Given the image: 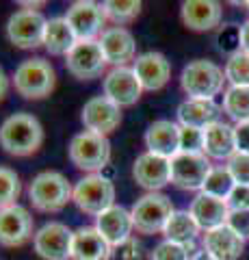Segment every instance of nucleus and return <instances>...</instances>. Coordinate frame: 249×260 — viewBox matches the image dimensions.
I'll return each instance as SVG.
<instances>
[{
  "instance_id": "obj_1",
  "label": "nucleus",
  "mask_w": 249,
  "mask_h": 260,
  "mask_svg": "<svg viewBox=\"0 0 249 260\" xmlns=\"http://www.w3.org/2000/svg\"><path fill=\"white\" fill-rule=\"evenodd\" d=\"M44 143V126L30 113H13L0 126V148L11 156H30Z\"/></svg>"
},
{
  "instance_id": "obj_2",
  "label": "nucleus",
  "mask_w": 249,
  "mask_h": 260,
  "mask_svg": "<svg viewBox=\"0 0 249 260\" xmlns=\"http://www.w3.org/2000/svg\"><path fill=\"white\" fill-rule=\"evenodd\" d=\"M11 83L15 93L24 100H44L57 87V72L44 56H30L15 68Z\"/></svg>"
},
{
  "instance_id": "obj_3",
  "label": "nucleus",
  "mask_w": 249,
  "mask_h": 260,
  "mask_svg": "<svg viewBox=\"0 0 249 260\" xmlns=\"http://www.w3.org/2000/svg\"><path fill=\"white\" fill-rule=\"evenodd\" d=\"M74 184H72L61 172H42L28 184V200L39 213H59L72 202Z\"/></svg>"
},
{
  "instance_id": "obj_4",
  "label": "nucleus",
  "mask_w": 249,
  "mask_h": 260,
  "mask_svg": "<svg viewBox=\"0 0 249 260\" xmlns=\"http://www.w3.org/2000/svg\"><path fill=\"white\" fill-rule=\"evenodd\" d=\"M226 85V72L215 61L195 59L182 68L180 87L191 100H215Z\"/></svg>"
},
{
  "instance_id": "obj_5",
  "label": "nucleus",
  "mask_w": 249,
  "mask_h": 260,
  "mask_svg": "<svg viewBox=\"0 0 249 260\" xmlns=\"http://www.w3.org/2000/svg\"><path fill=\"white\" fill-rule=\"evenodd\" d=\"M67 156L72 165L87 174H102L111 162V141L109 137L83 130L72 137Z\"/></svg>"
},
{
  "instance_id": "obj_6",
  "label": "nucleus",
  "mask_w": 249,
  "mask_h": 260,
  "mask_svg": "<svg viewBox=\"0 0 249 260\" xmlns=\"http://www.w3.org/2000/svg\"><path fill=\"white\" fill-rule=\"evenodd\" d=\"M72 202L85 215L98 217L115 204V184L104 174H87L74 184Z\"/></svg>"
},
{
  "instance_id": "obj_7",
  "label": "nucleus",
  "mask_w": 249,
  "mask_h": 260,
  "mask_svg": "<svg viewBox=\"0 0 249 260\" xmlns=\"http://www.w3.org/2000/svg\"><path fill=\"white\" fill-rule=\"evenodd\" d=\"M130 215L136 234H163L173 215V204L165 193H146L132 204Z\"/></svg>"
},
{
  "instance_id": "obj_8",
  "label": "nucleus",
  "mask_w": 249,
  "mask_h": 260,
  "mask_svg": "<svg viewBox=\"0 0 249 260\" xmlns=\"http://www.w3.org/2000/svg\"><path fill=\"white\" fill-rule=\"evenodd\" d=\"M46 15L39 9H20L7 20V39L20 50H33L44 46Z\"/></svg>"
},
{
  "instance_id": "obj_9",
  "label": "nucleus",
  "mask_w": 249,
  "mask_h": 260,
  "mask_svg": "<svg viewBox=\"0 0 249 260\" xmlns=\"http://www.w3.org/2000/svg\"><path fill=\"white\" fill-rule=\"evenodd\" d=\"M171 165V184L182 191H202L208 174L210 158L204 152H178L169 158Z\"/></svg>"
},
{
  "instance_id": "obj_10",
  "label": "nucleus",
  "mask_w": 249,
  "mask_h": 260,
  "mask_svg": "<svg viewBox=\"0 0 249 260\" xmlns=\"http://www.w3.org/2000/svg\"><path fill=\"white\" fill-rule=\"evenodd\" d=\"M65 20L69 22L72 30L78 42H91L100 39V35L106 30V15L104 7L93 0H76L72 3L65 11Z\"/></svg>"
},
{
  "instance_id": "obj_11",
  "label": "nucleus",
  "mask_w": 249,
  "mask_h": 260,
  "mask_svg": "<svg viewBox=\"0 0 249 260\" xmlns=\"http://www.w3.org/2000/svg\"><path fill=\"white\" fill-rule=\"evenodd\" d=\"M102 95L115 102L119 109L134 107L143 95V87L130 65L126 68H111L102 78Z\"/></svg>"
},
{
  "instance_id": "obj_12",
  "label": "nucleus",
  "mask_w": 249,
  "mask_h": 260,
  "mask_svg": "<svg viewBox=\"0 0 249 260\" xmlns=\"http://www.w3.org/2000/svg\"><path fill=\"white\" fill-rule=\"evenodd\" d=\"M74 230L61 221L44 223L33 237V249L44 260H69Z\"/></svg>"
},
{
  "instance_id": "obj_13",
  "label": "nucleus",
  "mask_w": 249,
  "mask_h": 260,
  "mask_svg": "<svg viewBox=\"0 0 249 260\" xmlns=\"http://www.w3.org/2000/svg\"><path fill=\"white\" fill-rule=\"evenodd\" d=\"M106 59L100 48L98 39L91 42H76V46L72 48L65 56V68L74 78L78 80H93L100 78L102 72L106 70Z\"/></svg>"
},
{
  "instance_id": "obj_14",
  "label": "nucleus",
  "mask_w": 249,
  "mask_h": 260,
  "mask_svg": "<svg viewBox=\"0 0 249 260\" xmlns=\"http://www.w3.org/2000/svg\"><path fill=\"white\" fill-rule=\"evenodd\" d=\"M35 237V219L28 208L13 204L0 208V245L22 247Z\"/></svg>"
},
{
  "instance_id": "obj_15",
  "label": "nucleus",
  "mask_w": 249,
  "mask_h": 260,
  "mask_svg": "<svg viewBox=\"0 0 249 260\" xmlns=\"http://www.w3.org/2000/svg\"><path fill=\"white\" fill-rule=\"evenodd\" d=\"M80 121L89 133L109 137L122 124V109L115 102H111L106 95H93L80 111Z\"/></svg>"
},
{
  "instance_id": "obj_16",
  "label": "nucleus",
  "mask_w": 249,
  "mask_h": 260,
  "mask_svg": "<svg viewBox=\"0 0 249 260\" xmlns=\"http://www.w3.org/2000/svg\"><path fill=\"white\" fill-rule=\"evenodd\" d=\"M132 178L134 182L146 189L148 193H160L167 184H171V165L169 158L158 156L152 152H143L134 158L132 165Z\"/></svg>"
},
{
  "instance_id": "obj_17",
  "label": "nucleus",
  "mask_w": 249,
  "mask_h": 260,
  "mask_svg": "<svg viewBox=\"0 0 249 260\" xmlns=\"http://www.w3.org/2000/svg\"><path fill=\"white\" fill-rule=\"evenodd\" d=\"M98 42L111 68H126L136 61V39L126 26H106Z\"/></svg>"
},
{
  "instance_id": "obj_18",
  "label": "nucleus",
  "mask_w": 249,
  "mask_h": 260,
  "mask_svg": "<svg viewBox=\"0 0 249 260\" xmlns=\"http://www.w3.org/2000/svg\"><path fill=\"white\" fill-rule=\"evenodd\" d=\"M143 91H160L171 78V63L163 52L150 50L136 56L132 65Z\"/></svg>"
},
{
  "instance_id": "obj_19",
  "label": "nucleus",
  "mask_w": 249,
  "mask_h": 260,
  "mask_svg": "<svg viewBox=\"0 0 249 260\" xmlns=\"http://www.w3.org/2000/svg\"><path fill=\"white\" fill-rule=\"evenodd\" d=\"M180 18L189 30L206 32L221 24L223 7L217 0H184L180 5Z\"/></svg>"
},
{
  "instance_id": "obj_20",
  "label": "nucleus",
  "mask_w": 249,
  "mask_h": 260,
  "mask_svg": "<svg viewBox=\"0 0 249 260\" xmlns=\"http://www.w3.org/2000/svg\"><path fill=\"white\" fill-rule=\"evenodd\" d=\"M93 225L98 228V232L106 239V243L111 247H117L119 243L128 241L134 232L130 210L119 206V204H113L111 208L104 210V213H100L98 217H95Z\"/></svg>"
},
{
  "instance_id": "obj_21",
  "label": "nucleus",
  "mask_w": 249,
  "mask_h": 260,
  "mask_svg": "<svg viewBox=\"0 0 249 260\" xmlns=\"http://www.w3.org/2000/svg\"><path fill=\"white\" fill-rule=\"evenodd\" d=\"M202 249L212 254L217 260H238L245 251V239L226 223L202 234Z\"/></svg>"
},
{
  "instance_id": "obj_22",
  "label": "nucleus",
  "mask_w": 249,
  "mask_h": 260,
  "mask_svg": "<svg viewBox=\"0 0 249 260\" xmlns=\"http://www.w3.org/2000/svg\"><path fill=\"white\" fill-rule=\"evenodd\" d=\"M143 141L148 152L171 158L173 154L180 152V124L171 119H156L154 124L148 126Z\"/></svg>"
},
{
  "instance_id": "obj_23",
  "label": "nucleus",
  "mask_w": 249,
  "mask_h": 260,
  "mask_svg": "<svg viewBox=\"0 0 249 260\" xmlns=\"http://www.w3.org/2000/svg\"><path fill=\"white\" fill-rule=\"evenodd\" d=\"M189 213L195 219L199 230H204V232L212 230V228H219V225H226L228 217H230L226 200L212 198V195H206V193H197L195 198H193Z\"/></svg>"
},
{
  "instance_id": "obj_24",
  "label": "nucleus",
  "mask_w": 249,
  "mask_h": 260,
  "mask_svg": "<svg viewBox=\"0 0 249 260\" xmlns=\"http://www.w3.org/2000/svg\"><path fill=\"white\" fill-rule=\"evenodd\" d=\"M111 247L106 239L98 232L95 225H83L74 230L72 241V256L69 260H109Z\"/></svg>"
},
{
  "instance_id": "obj_25",
  "label": "nucleus",
  "mask_w": 249,
  "mask_h": 260,
  "mask_svg": "<svg viewBox=\"0 0 249 260\" xmlns=\"http://www.w3.org/2000/svg\"><path fill=\"white\" fill-rule=\"evenodd\" d=\"M202 152L208 158L228 160L232 154L236 152L234 126L223 124V121H215V124L204 128V148H202Z\"/></svg>"
},
{
  "instance_id": "obj_26",
  "label": "nucleus",
  "mask_w": 249,
  "mask_h": 260,
  "mask_svg": "<svg viewBox=\"0 0 249 260\" xmlns=\"http://www.w3.org/2000/svg\"><path fill=\"white\" fill-rule=\"evenodd\" d=\"M76 35L72 30L69 22L65 20V15H57L50 18L46 24V32H44V48L48 54L52 56H67V52L76 46Z\"/></svg>"
},
{
  "instance_id": "obj_27",
  "label": "nucleus",
  "mask_w": 249,
  "mask_h": 260,
  "mask_svg": "<svg viewBox=\"0 0 249 260\" xmlns=\"http://www.w3.org/2000/svg\"><path fill=\"white\" fill-rule=\"evenodd\" d=\"M180 126H191L204 130L215 121H219V107L215 100H191L187 98L178 107Z\"/></svg>"
},
{
  "instance_id": "obj_28",
  "label": "nucleus",
  "mask_w": 249,
  "mask_h": 260,
  "mask_svg": "<svg viewBox=\"0 0 249 260\" xmlns=\"http://www.w3.org/2000/svg\"><path fill=\"white\" fill-rule=\"evenodd\" d=\"M165 239L187 245L193 254H195V241L199 237V225L195 223V219L191 217L189 210H173V215L169 217V221L165 225Z\"/></svg>"
},
{
  "instance_id": "obj_29",
  "label": "nucleus",
  "mask_w": 249,
  "mask_h": 260,
  "mask_svg": "<svg viewBox=\"0 0 249 260\" xmlns=\"http://www.w3.org/2000/svg\"><path fill=\"white\" fill-rule=\"evenodd\" d=\"M223 111L226 115L240 121H249V87H228L223 93Z\"/></svg>"
},
{
  "instance_id": "obj_30",
  "label": "nucleus",
  "mask_w": 249,
  "mask_h": 260,
  "mask_svg": "<svg viewBox=\"0 0 249 260\" xmlns=\"http://www.w3.org/2000/svg\"><path fill=\"white\" fill-rule=\"evenodd\" d=\"M104 15L113 26H126V24L134 22L141 13V3L139 0H106L102 3Z\"/></svg>"
},
{
  "instance_id": "obj_31",
  "label": "nucleus",
  "mask_w": 249,
  "mask_h": 260,
  "mask_svg": "<svg viewBox=\"0 0 249 260\" xmlns=\"http://www.w3.org/2000/svg\"><path fill=\"white\" fill-rule=\"evenodd\" d=\"M234 178L232 174L228 172L226 165H217L210 169V174H208L206 182L202 186V191L199 193H206V195H212V198H219V200H226L230 191L234 189Z\"/></svg>"
},
{
  "instance_id": "obj_32",
  "label": "nucleus",
  "mask_w": 249,
  "mask_h": 260,
  "mask_svg": "<svg viewBox=\"0 0 249 260\" xmlns=\"http://www.w3.org/2000/svg\"><path fill=\"white\" fill-rule=\"evenodd\" d=\"M226 80L232 87H249V54L236 50L226 61Z\"/></svg>"
},
{
  "instance_id": "obj_33",
  "label": "nucleus",
  "mask_w": 249,
  "mask_h": 260,
  "mask_svg": "<svg viewBox=\"0 0 249 260\" xmlns=\"http://www.w3.org/2000/svg\"><path fill=\"white\" fill-rule=\"evenodd\" d=\"M22 195V180L11 167L0 165V208L18 204Z\"/></svg>"
},
{
  "instance_id": "obj_34",
  "label": "nucleus",
  "mask_w": 249,
  "mask_h": 260,
  "mask_svg": "<svg viewBox=\"0 0 249 260\" xmlns=\"http://www.w3.org/2000/svg\"><path fill=\"white\" fill-rule=\"evenodd\" d=\"M191 256H193V251L187 245H180V243L165 239L154 247L150 260H191Z\"/></svg>"
},
{
  "instance_id": "obj_35",
  "label": "nucleus",
  "mask_w": 249,
  "mask_h": 260,
  "mask_svg": "<svg viewBox=\"0 0 249 260\" xmlns=\"http://www.w3.org/2000/svg\"><path fill=\"white\" fill-rule=\"evenodd\" d=\"M228 172L232 174L236 184H245L249 186V154H240L234 152L232 156L228 158Z\"/></svg>"
},
{
  "instance_id": "obj_36",
  "label": "nucleus",
  "mask_w": 249,
  "mask_h": 260,
  "mask_svg": "<svg viewBox=\"0 0 249 260\" xmlns=\"http://www.w3.org/2000/svg\"><path fill=\"white\" fill-rule=\"evenodd\" d=\"M204 148V130L180 126V152H202Z\"/></svg>"
},
{
  "instance_id": "obj_37",
  "label": "nucleus",
  "mask_w": 249,
  "mask_h": 260,
  "mask_svg": "<svg viewBox=\"0 0 249 260\" xmlns=\"http://www.w3.org/2000/svg\"><path fill=\"white\" fill-rule=\"evenodd\" d=\"M109 260H143V251L139 241L134 237H130L128 241L119 243L117 247L111 249V258Z\"/></svg>"
},
{
  "instance_id": "obj_38",
  "label": "nucleus",
  "mask_w": 249,
  "mask_h": 260,
  "mask_svg": "<svg viewBox=\"0 0 249 260\" xmlns=\"http://www.w3.org/2000/svg\"><path fill=\"white\" fill-rule=\"evenodd\" d=\"M226 204L230 213H240V210H249V186L245 184H234L226 198Z\"/></svg>"
},
{
  "instance_id": "obj_39",
  "label": "nucleus",
  "mask_w": 249,
  "mask_h": 260,
  "mask_svg": "<svg viewBox=\"0 0 249 260\" xmlns=\"http://www.w3.org/2000/svg\"><path fill=\"white\" fill-rule=\"evenodd\" d=\"M228 225L234 230L238 237L249 239V210H240V213H230Z\"/></svg>"
},
{
  "instance_id": "obj_40",
  "label": "nucleus",
  "mask_w": 249,
  "mask_h": 260,
  "mask_svg": "<svg viewBox=\"0 0 249 260\" xmlns=\"http://www.w3.org/2000/svg\"><path fill=\"white\" fill-rule=\"evenodd\" d=\"M234 141H236V152L249 154V121H240L234 126Z\"/></svg>"
},
{
  "instance_id": "obj_41",
  "label": "nucleus",
  "mask_w": 249,
  "mask_h": 260,
  "mask_svg": "<svg viewBox=\"0 0 249 260\" xmlns=\"http://www.w3.org/2000/svg\"><path fill=\"white\" fill-rule=\"evenodd\" d=\"M238 50L249 54V20L238 28Z\"/></svg>"
},
{
  "instance_id": "obj_42",
  "label": "nucleus",
  "mask_w": 249,
  "mask_h": 260,
  "mask_svg": "<svg viewBox=\"0 0 249 260\" xmlns=\"http://www.w3.org/2000/svg\"><path fill=\"white\" fill-rule=\"evenodd\" d=\"M9 87H11V83H9V76L5 74V70L0 68V102L7 98V93H9Z\"/></svg>"
},
{
  "instance_id": "obj_43",
  "label": "nucleus",
  "mask_w": 249,
  "mask_h": 260,
  "mask_svg": "<svg viewBox=\"0 0 249 260\" xmlns=\"http://www.w3.org/2000/svg\"><path fill=\"white\" fill-rule=\"evenodd\" d=\"M191 260H217L212 254H208V251L206 249H197L195 251V254H193L191 256Z\"/></svg>"
},
{
  "instance_id": "obj_44",
  "label": "nucleus",
  "mask_w": 249,
  "mask_h": 260,
  "mask_svg": "<svg viewBox=\"0 0 249 260\" xmlns=\"http://www.w3.org/2000/svg\"><path fill=\"white\" fill-rule=\"evenodd\" d=\"M247 7H249V3H247Z\"/></svg>"
}]
</instances>
